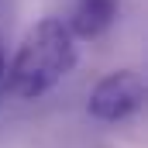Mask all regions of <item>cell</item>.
I'll return each mask as SVG.
<instances>
[{
    "label": "cell",
    "mask_w": 148,
    "mask_h": 148,
    "mask_svg": "<svg viewBox=\"0 0 148 148\" xmlns=\"http://www.w3.org/2000/svg\"><path fill=\"white\" fill-rule=\"evenodd\" d=\"M76 66V38L62 17H41L21 38L17 52L3 66V83L10 97L38 100L52 93Z\"/></svg>",
    "instance_id": "obj_1"
},
{
    "label": "cell",
    "mask_w": 148,
    "mask_h": 148,
    "mask_svg": "<svg viewBox=\"0 0 148 148\" xmlns=\"http://www.w3.org/2000/svg\"><path fill=\"white\" fill-rule=\"evenodd\" d=\"M145 107V76L138 69H114L107 73L86 100V110L100 124H121Z\"/></svg>",
    "instance_id": "obj_2"
},
{
    "label": "cell",
    "mask_w": 148,
    "mask_h": 148,
    "mask_svg": "<svg viewBox=\"0 0 148 148\" xmlns=\"http://www.w3.org/2000/svg\"><path fill=\"white\" fill-rule=\"evenodd\" d=\"M121 14V0H79L73 10V17L66 21L73 38H83V41H97L100 35H107L114 28Z\"/></svg>",
    "instance_id": "obj_3"
},
{
    "label": "cell",
    "mask_w": 148,
    "mask_h": 148,
    "mask_svg": "<svg viewBox=\"0 0 148 148\" xmlns=\"http://www.w3.org/2000/svg\"><path fill=\"white\" fill-rule=\"evenodd\" d=\"M3 66H7V59H3V48H0V83H3Z\"/></svg>",
    "instance_id": "obj_4"
}]
</instances>
